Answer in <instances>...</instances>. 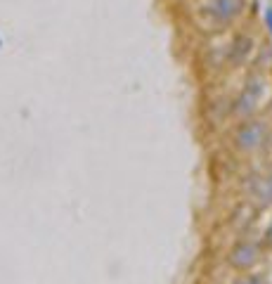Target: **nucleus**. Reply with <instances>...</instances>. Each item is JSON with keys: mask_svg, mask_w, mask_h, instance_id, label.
<instances>
[{"mask_svg": "<svg viewBox=\"0 0 272 284\" xmlns=\"http://www.w3.org/2000/svg\"><path fill=\"white\" fill-rule=\"evenodd\" d=\"M265 140H268V126H265V121H258V119H251L246 123H241L237 128V133H234L237 149L246 154L261 149L265 144Z\"/></svg>", "mask_w": 272, "mask_h": 284, "instance_id": "nucleus-1", "label": "nucleus"}, {"mask_svg": "<svg viewBox=\"0 0 272 284\" xmlns=\"http://www.w3.org/2000/svg\"><path fill=\"white\" fill-rule=\"evenodd\" d=\"M244 7H246L244 0H208L201 10L216 26H227L234 19H239Z\"/></svg>", "mask_w": 272, "mask_h": 284, "instance_id": "nucleus-2", "label": "nucleus"}, {"mask_svg": "<svg viewBox=\"0 0 272 284\" xmlns=\"http://www.w3.org/2000/svg\"><path fill=\"white\" fill-rule=\"evenodd\" d=\"M263 90H265V83H263L261 76L249 78V81H246V86H244V90H241V95L234 99V104H232L234 116H239V119H249L251 114L256 111L258 102H261Z\"/></svg>", "mask_w": 272, "mask_h": 284, "instance_id": "nucleus-3", "label": "nucleus"}, {"mask_svg": "<svg viewBox=\"0 0 272 284\" xmlns=\"http://www.w3.org/2000/svg\"><path fill=\"white\" fill-rule=\"evenodd\" d=\"M258 261H261V249H258V244H253V241H241V244H237L227 256V263L234 270H251Z\"/></svg>", "mask_w": 272, "mask_h": 284, "instance_id": "nucleus-4", "label": "nucleus"}, {"mask_svg": "<svg viewBox=\"0 0 272 284\" xmlns=\"http://www.w3.org/2000/svg\"><path fill=\"white\" fill-rule=\"evenodd\" d=\"M251 52H253V41H251V36L241 33V36H237V38L232 41V45H229V62L234 66H239L249 59Z\"/></svg>", "mask_w": 272, "mask_h": 284, "instance_id": "nucleus-5", "label": "nucleus"}, {"mask_svg": "<svg viewBox=\"0 0 272 284\" xmlns=\"http://www.w3.org/2000/svg\"><path fill=\"white\" fill-rule=\"evenodd\" d=\"M258 199H261L263 204H272V173L265 178L258 187Z\"/></svg>", "mask_w": 272, "mask_h": 284, "instance_id": "nucleus-6", "label": "nucleus"}, {"mask_svg": "<svg viewBox=\"0 0 272 284\" xmlns=\"http://www.w3.org/2000/svg\"><path fill=\"white\" fill-rule=\"evenodd\" d=\"M263 22H265V29H268V33L272 36V5H268V7H265V12H263Z\"/></svg>", "mask_w": 272, "mask_h": 284, "instance_id": "nucleus-7", "label": "nucleus"}, {"mask_svg": "<svg viewBox=\"0 0 272 284\" xmlns=\"http://www.w3.org/2000/svg\"><path fill=\"white\" fill-rule=\"evenodd\" d=\"M237 284H265V280H263L261 275H246V277H241Z\"/></svg>", "mask_w": 272, "mask_h": 284, "instance_id": "nucleus-8", "label": "nucleus"}, {"mask_svg": "<svg viewBox=\"0 0 272 284\" xmlns=\"http://www.w3.org/2000/svg\"><path fill=\"white\" fill-rule=\"evenodd\" d=\"M265 241H268V244L272 246V223L268 225V230H265Z\"/></svg>", "mask_w": 272, "mask_h": 284, "instance_id": "nucleus-9", "label": "nucleus"}, {"mask_svg": "<svg viewBox=\"0 0 272 284\" xmlns=\"http://www.w3.org/2000/svg\"><path fill=\"white\" fill-rule=\"evenodd\" d=\"M270 107H272V104H270Z\"/></svg>", "mask_w": 272, "mask_h": 284, "instance_id": "nucleus-10", "label": "nucleus"}]
</instances>
